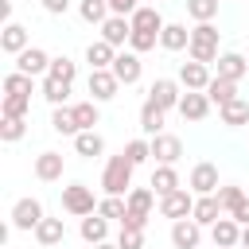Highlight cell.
Wrapping results in <instances>:
<instances>
[{"mask_svg": "<svg viewBox=\"0 0 249 249\" xmlns=\"http://www.w3.org/2000/svg\"><path fill=\"white\" fill-rule=\"evenodd\" d=\"M43 4V12H51V16H66V8H70V0H39Z\"/></svg>", "mask_w": 249, "mask_h": 249, "instance_id": "cell-48", "label": "cell"}, {"mask_svg": "<svg viewBox=\"0 0 249 249\" xmlns=\"http://www.w3.org/2000/svg\"><path fill=\"white\" fill-rule=\"evenodd\" d=\"M97 214H101V218H117V222H124L128 202H124V198H117V195H105V198L97 202Z\"/></svg>", "mask_w": 249, "mask_h": 249, "instance_id": "cell-39", "label": "cell"}, {"mask_svg": "<svg viewBox=\"0 0 249 249\" xmlns=\"http://www.w3.org/2000/svg\"><path fill=\"white\" fill-rule=\"evenodd\" d=\"M43 218H47V214H43V202L31 198V195L12 206V230H31V233H35V226H39Z\"/></svg>", "mask_w": 249, "mask_h": 249, "instance_id": "cell-7", "label": "cell"}, {"mask_svg": "<svg viewBox=\"0 0 249 249\" xmlns=\"http://www.w3.org/2000/svg\"><path fill=\"white\" fill-rule=\"evenodd\" d=\"M78 16H82L86 23H97V27H101L113 12H109V4H105V0H82V4H78Z\"/></svg>", "mask_w": 249, "mask_h": 249, "instance_id": "cell-34", "label": "cell"}, {"mask_svg": "<svg viewBox=\"0 0 249 249\" xmlns=\"http://www.w3.org/2000/svg\"><path fill=\"white\" fill-rule=\"evenodd\" d=\"M233 249H245V245H233Z\"/></svg>", "mask_w": 249, "mask_h": 249, "instance_id": "cell-51", "label": "cell"}, {"mask_svg": "<svg viewBox=\"0 0 249 249\" xmlns=\"http://www.w3.org/2000/svg\"><path fill=\"white\" fill-rule=\"evenodd\" d=\"M124 202H128V214H124V222H121V230H144L148 218H152L156 191H152V187H132V191L124 195Z\"/></svg>", "mask_w": 249, "mask_h": 249, "instance_id": "cell-3", "label": "cell"}, {"mask_svg": "<svg viewBox=\"0 0 249 249\" xmlns=\"http://www.w3.org/2000/svg\"><path fill=\"white\" fill-rule=\"evenodd\" d=\"M70 109H74V121H78V128H82V132H89V128L101 121V113H97V101H74Z\"/></svg>", "mask_w": 249, "mask_h": 249, "instance_id": "cell-33", "label": "cell"}, {"mask_svg": "<svg viewBox=\"0 0 249 249\" xmlns=\"http://www.w3.org/2000/svg\"><path fill=\"white\" fill-rule=\"evenodd\" d=\"M148 101H156V105L167 113V109H179L183 89H179V82H175V78H156V82L148 86Z\"/></svg>", "mask_w": 249, "mask_h": 249, "instance_id": "cell-10", "label": "cell"}, {"mask_svg": "<svg viewBox=\"0 0 249 249\" xmlns=\"http://www.w3.org/2000/svg\"><path fill=\"white\" fill-rule=\"evenodd\" d=\"M89 249H117V241H101V245H89Z\"/></svg>", "mask_w": 249, "mask_h": 249, "instance_id": "cell-49", "label": "cell"}, {"mask_svg": "<svg viewBox=\"0 0 249 249\" xmlns=\"http://www.w3.org/2000/svg\"><path fill=\"white\" fill-rule=\"evenodd\" d=\"M160 47H163V51H183V47H191V31H187V23H163V31H160Z\"/></svg>", "mask_w": 249, "mask_h": 249, "instance_id": "cell-28", "label": "cell"}, {"mask_svg": "<svg viewBox=\"0 0 249 249\" xmlns=\"http://www.w3.org/2000/svg\"><path fill=\"white\" fill-rule=\"evenodd\" d=\"M105 4H109L113 16H132V12L140 8V0H105Z\"/></svg>", "mask_w": 249, "mask_h": 249, "instance_id": "cell-46", "label": "cell"}, {"mask_svg": "<svg viewBox=\"0 0 249 249\" xmlns=\"http://www.w3.org/2000/svg\"><path fill=\"white\" fill-rule=\"evenodd\" d=\"M226 218H233V222H237V226L245 230V226H249V198H245V202H237V206H233V210H230Z\"/></svg>", "mask_w": 249, "mask_h": 249, "instance_id": "cell-47", "label": "cell"}, {"mask_svg": "<svg viewBox=\"0 0 249 249\" xmlns=\"http://www.w3.org/2000/svg\"><path fill=\"white\" fill-rule=\"evenodd\" d=\"M195 191H187V187H179V191H171V195H163L160 198V214L163 218H171V222H179V218H191L195 214Z\"/></svg>", "mask_w": 249, "mask_h": 249, "instance_id": "cell-5", "label": "cell"}, {"mask_svg": "<svg viewBox=\"0 0 249 249\" xmlns=\"http://www.w3.org/2000/svg\"><path fill=\"white\" fill-rule=\"evenodd\" d=\"M23 132H27V121H23V117H4V121H0V140H4V144L23 140Z\"/></svg>", "mask_w": 249, "mask_h": 249, "instance_id": "cell-38", "label": "cell"}, {"mask_svg": "<svg viewBox=\"0 0 249 249\" xmlns=\"http://www.w3.org/2000/svg\"><path fill=\"white\" fill-rule=\"evenodd\" d=\"M245 58H249V54H245Z\"/></svg>", "mask_w": 249, "mask_h": 249, "instance_id": "cell-53", "label": "cell"}, {"mask_svg": "<svg viewBox=\"0 0 249 249\" xmlns=\"http://www.w3.org/2000/svg\"><path fill=\"white\" fill-rule=\"evenodd\" d=\"M210 241H214L218 249H233V245H241V226H237L233 218H218V222L210 226Z\"/></svg>", "mask_w": 249, "mask_h": 249, "instance_id": "cell-21", "label": "cell"}, {"mask_svg": "<svg viewBox=\"0 0 249 249\" xmlns=\"http://www.w3.org/2000/svg\"><path fill=\"white\" fill-rule=\"evenodd\" d=\"M210 78H214V74H210V66H202V62H195V58L179 66V86H183V89H202V93H206Z\"/></svg>", "mask_w": 249, "mask_h": 249, "instance_id": "cell-18", "label": "cell"}, {"mask_svg": "<svg viewBox=\"0 0 249 249\" xmlns=\"http://www.w3.org/2000/svg\"><path fill=\"white\" fill-rule=\"evenodd\" d=\"M179 156H183V140H179V136H171V132L152 136V160H156V163L175 167V163H179Z\"/></svg>", "mask_w": 249, "mask_h": 249, "instance_id": "cell-12", "label": "cell"}, {"mask_svg": "<svg viewBox=\"0 0 249 249\" xmlns=\"http://www.w3.org/2000/svg\"><path fill=\"white\" fill-rule=\"evenodd\" d=\"M113 58H117V47H109L105 39H93V43L86 47V62H89V70H109Z\"/></svg>", "mask_w": 249, "mask_h": 249, "instance_id": "cell-24", "label": "cell"}, {"mask_svg": "<svg viewBox=\"0 0 249 249\" xmlns=\"http://www.w3.org/2000/svg\"><path fill=\"white\" fill-rule=\"evenodd\" d=\"M152 4H156V0H152Z\"/></svg>", "mask_w": 249, "mask_h": 249, "instance_id": "cell-52", "label": "cell"}, {"mask_svg": "<svg viewBox=\"0 0 249 249\" xmlns=\"http://www.w3.org/2000/svg\"><path fill=\"white\" fill-rule=\"evenodd\" d=\"M78 233H82V241H86V245H101V241H109V218L89 214V218H82V222H78Z\"/></svg>", "mask_w": 249, "mask_h": 249, "instance_id": "cell-23", "label": "cell"}, {"mask_svg": "<svg viewBox=\"0 0 249 249\" xmlns=\"http://www.w3.org/2000/svg\"><path fill=\"white\" fill-rule=\"evenodd\" d=\"M86 89H89V101H113L117 97V89H121V82H117V74L113 70H89V78H86Z\"/></svg>", "mask_w": 249, "mask_h": 249, "instance_id": "cell-6", "label": "cell"}, {"mask_svg": "<svg viewBox=\"0 0 249 249\" xmlns=\"http://www.w3.org/2000/svg\"><path fill=\"white\" fill-rule=\"evenodd\" d=\"M31 82H35V78H27V74L12 70V74L4 78V93H16V97H31Z\"/></svg>", "mask_w": 249, "mask_h": 249, "instance_id": "cell-41", "label": "cell"}, {"mask_svg": "<svg viewBox=\"0 0 249 249\" xmlns=\"http://www.w3.org/2000/svg\"><path fill=\"white\" fill-rule=\"evenodd\" d=\"M156 43H160V35H152V31H132V39H128V51L144 54V51H152Z\"/></svg>", "mask_w": 249, "mask_h": 249, "instance_id": "cell-44", "label": "cell"}, {"mask_svg": "<svg viewBox=\"0 0 249 249\" xmlns=\"http://www.w3.org/2000/svg\"><path fill=\"white\" fill-rule=\"evenodd\" d=\"M206 97H210V105H230V101H237V82H230V78H210V86H206Z\"/></svg>", "mask_w": 249, "mask_h": 249, "instance_id": "cell-25", "label": "cell"}, {"mask_svg": "<svg viewBox=\"0 0 249 249\" xmlns=\"http://www.w3.org/2000/svg\"><path fill=\"white\" fill-rule=\"evenodd\" d=\"M214 66H218V78L241 82V78H245V70H249V58H245V54H237V51H222Z\"/></svg>", "mask_w": 249, "mask_h": 249, "instance_id": "cell-19", "label": "cell"}, {"mask_svg": "<svg viewBox=\"0 0 249 249\" xmlns=\"http://www.w3.org/2000/svg\"><path fill=\"white\" fill-rule=\"evenodd\" d=\"M74 74H78V66H74L66 54H54V58H51V74H47V78H58V82H70V86H74Z\"/></svg>", "mask_w": 249, "mask_h": 249, "instance_id": "cell-40", "label": "cell"}, {"mask_svg": "<svg viewBox=\"0 0 249 249\" xmlns=\"http://www.w3.org/2000/svg\"><path fill=\"white\" fill-rule=\"evenodd\" d=\"M62 210L74 214V218H89V214H97L93 187H86V183H70V187H62Z\"/></svg>", "mask_w": 249, "mask_h": 249, "instance_id": "cell-4", "label": "cell"}, {"mask_svg": "<svg viewBox=\"0 0 249 249\" xmlns=\"http://www.w3.org/2000/svg\"><path fill=\"white\" fill-rule=\"evenodd\" d=\"M62 237H66V226H62V218H43V222L35 226V241H39L43 249H51V245H62Z\"/></svg>", "mask_w": 249, "mask_h": 249, "instance_id": "cell-27", "label": "cell"}, {"mask_svg": "<svg viewBox=\"0 0 249 249\" xmlns=\"http://www.w3.org/2000/svg\"><path fill=\"white\" fill-rule=\"evenodd\" d=\"M187 54H191L195 62H202V66H214V62H218V27H214V23H195V27H191V47H187Z\"/></svg>", "mask_w": 249, "mask_h": 249, "instance_id": "cell-2", "label": "cell"}, {"mask_svg": "<svg viewBox=\"0 0 249 249\" xmlns=\"http://www.w3.org/2000/svg\"><path fill=\"white\" fill-rule=\"evenodd\" d=\"M163 121H167V113H163L156 101H144V105H140V128H144V136H148V140L163 132Z\"/></svg>", "mask_w": 249, "mask_h": 249, "instance_id": "cell-26", "label": "cell"}, {"mask_svg": "<svg viewBox=\"0 0 249 249\" xmlns=\"http://www.w3.org/2000/svg\"><path fill=\"white\" fill-rule=\"evenodd\" d=\"M202 230H210L218 218H226V210H222V202H218V195H202V198H195V214H191Z\"/></svg>", "mask_w": 249, "mask_h": 249, "instance_id": "cell-20", "label": "cell"}, {"mask_svg": "<svg viewBox=\"0 0 249 249\" xmlns=\"http://www.w3.org/2000/svg\"><path fill=\"white\" fill-rule=\"evenodd\" d=\"M198 241H202V226H198L195 218L171 222V245H175V249H198Z\"/></svg>", "mask_w": 249, "mask_h": 249, "instance_id": "cell-14", "label": "cell"}, {"mask_svg": "<svg viewBox=\"0 0 249 249\" xmlns=\"http://www.w3.org/2000/svg\"><path fill=\"white\" fill-rule=\"evenodd\" d=\"M62 167H66L62 152H39L35 156V179L39 183H58L62 179Z\"/></svg>", "mask_w": 249, "mask_h": 249, "instance_id": "cell-17", "label": "cell"}, {"mask_svg": "<svg viewBox=\"0 0 249 249\" xmlns=\"http://www.w3.org/2000/svg\"><path fill=\"white\" fill-rule=\"evenodd\" d=\"M27 47H31L27 27H23V23H16V19H12V23H4V31H0V51L16 58V54H23Z\"/></svg>", "mask_w": 249, "mask_h": 249, "instance_id": "cell-13", "label": "cell"}, {"mask_svg": "<svg viewBox=\"0 0 249 249\" xmlns=\"http://www.w3.org/2000/svg\"><path fill=\"white\" fill-rule=\"evenodd\" d=\"M128 19H132V31H152V35H160V31H163V16H160V8H156V4H140Z\"/></svg>", "mask_w": 249, "mask_h": 249, "instance_id": "cell-22", "label": "cell"}, {"mask_svg": "<svg viewBox=\"0 0 249 249\" xmlns=\"http://www.w3.org/2000/svg\"><path fill=\"white\" fill-rule=\"evenodd\" d=\"M241 245H245V249H249V226H245V230H241Z\"/></svg>", "mask_w": 249, "mask_h": 249, "instance_id": "cell-50", "label": "cell"}, {"mask_svg": "<svg viewBox=\"0 0 249 249\" xmlns=\"http://www.w3.org/2000/svg\"><path fill=\"white\" fill-rule=\"evenodd\" d=\"M101 39L121 51V47L132 39V19H128V16H109V19L101 23Z\"/></svg>", "mask_w": 249, "mask_h": 249, "instance_id": "cell-15", "label": "cell"}, {"mask_svg": "<svg viewBox=\"0 0 249 249\" xmlns=\"http://www.w3.org/2000/svg\"><path fill=\"white\" fill-rule=\"evenodd\" d=\"M113 74H117V82L121 86H136L140 82V74H144V62H140V54L136 51H117V58H113V66H109Z\"/></svg>", "mask_w": 249, "mask_h": 249, "instance_id": "cell-9", "label": "cell"}, {"mask_svg": "<svg viewBox=\"0 0 249 249\" xmlns=\"http://www.w3.org/2000/svg\"><path fill=\"white\" fill-rule=\"evenodd\" d=\"M117 249H144V230H121Z\"/></svg>", "mask_w": 249, "mask_h": 249, "instance_id": "cell-45", "label": "cell"}, {"mask_svg": "<svg viewBox=\"0 0 249 249\" xmlns=\"http://www.w3.org/2000/svg\"><path fill=\"white\" fill-rule=\"evenodd\" d=\"M51 128L62 132V136H78V132H82L78 121H74V109H70V105H58V109L51 113Z\"/></svg>", "mask_w": 249, "mask_h": 249, "instance_id": "cell-32", "label": "cell"}, {"mask_svg": "<svg viewBox=\"0 0 249 249\" xmlns=\"http://www.w3.org/2000/svg\"><path fill=\"white\" fill-rule=\"evenodd\" d=\"M27 109H31V97L4 93V105H0V113H4V117H27Z\"/></svg>", "mask_w": 249, "mask_h": 249, "instance_id": "cell-42", "label": "cell"}, {"mask_svg": "<svg viewBox=\"0 0 249 249\" xmlns=\"http://www.w3.org/2000/svg\"><path fill=\"white\" fill-rule=\"evenodd\" d=\"M245 198H249V195H245L241 187H233V183H230V187H218V202H222V210H226V214H230L237 202H245Z\"/></svg>", "mask_w": 249, "mask_h": 249, "instance_id": "cell-43", "label": "cell"}, {"mask_svg": "<svg viewBox=\"0 0 249 249\" xmlns=\"http://www.w3.org/2000/svg\"><path fill=\"white\" fill-rule=\"evenodd\" d=\"M124 156H128V163H132V167L148 163V160H152V140H148V136H136V140H128V144H124Z\"/></svg>", "mask_w": 249, "mask_h": 249, "instance_id": "cell-35", "label": "cell"}, {"mask_svg": "<svg viewBox=\"0 0 249 249\" xmlns=\"http://www.w3.org/2000/svg\"><path fill=\"white\" fill-rule=\"evenodd\" d=\"M187 16H191L195 23H214L218 0H187Z\"/></svg>", "mask_w": 249, "mask_h": 249, "instance_id": "cell-36", "label": "cell"}, {"mask_svg": "<svg viewBox=\"0 0 249 249\" xmlns=\"http://www.w3.org/2000/svg\"><path fill=\"white\" fill-rule=\"evenodd\" d=\"M43 97L58 109V105H66V97H70V82H58V78H43Z\"/></svg>", "mask_w": 249, "mask_h": 249, "instance_id": "cell-37", "label": "cell"}, {"mask_svg": "<svg viewBox=\"0 0 249 249\" xmlns=\"http://www.w3.org/2000/svg\"><path fill=\"white\" fill-rule=\"evenodd\" d=\"M206 113H210V97H206L202 89H187L183 101H179V117L198 124V121H206Z\"/></svg>", "mask_w": 249, "mask_h": 249, "instance_id": "cell-16", "label": "cell"}, {"mask_svg": "<svg viewBox=\"0 0 249 249\" xmlns=\"http://www.w3.org/2000/svg\"><path fill=\"white\" fill-rule=\"evenodd\" d=\"M218 117H222V124L241 128V124H249V101H245V97H237V101L222 105V109H218Z\"/></svg>", "mask_w": 249, "mask_h": 249, "instance_id": "cell-31", "label": "cell"}, {"mask_svg": "<svg viewBox=\"0 0 249 249\" xmlns=\"http://www.w3.org/2000/svg\"><path fill=\"white\" fill-rule=\"evenodd\" d=\"M16 70L27 78H47L51 74V54L43 47H27L23 54H16Z\"/></svg>", "mask_w": 249, "mask_h": 249, "instance_id": "cell-8", "label": "cell"}, {"mask_svg": "<svg viewBox=\"0 0 249 249\" xmlns=\"http://www.w3.org/2000/svg\"><path fill=\"white\" fill-rule=\"evenodd\" d=\"M148 187L163 198V195L179 191V171H175V167H167V163H156V171H152V183H148Z\"/></svg>", "mask_w": 249, "mask_h": 249, "instance_id": "cell-29", "label": "cell"}, {"mask_svg": "<svg viewBox=\"0 0 249 249\" xmlns=\"http://www.w3.org/2000/svg\"><path fill=\"white\" fill-rule=\"evenodd\" d=\"M187 187L202 198V195H218V167L210 163V160H202V163H195L191 167V179H187Z\"/></svg>", "mask_w": 249, "mask_h": 249, "instance_id": "cell-11", "label": "cell"}, {"mask_svg": "<svg viewBox=\"0 0 249 249\" xmlns=\"http://www.w3.org/2000/svg\"><path fill=\"white\" fill-rule=\"evenodd\" d=\"M74 152H78V156H86V160H93V156H101V152H105V136H101L97 128L78 132V136H74Z\"/></svg>", "mask_w": 249, "mask_h": 249, "instance_id": "cell-30", "label": "cell"}, {"mask_svg": "<svg viewBox=\"0 0 249 249\" xmlns=\"http://www.w3.org/2000/svg\"><path fill=\"white\" fill-rule=\"evenodd\" d=\"M132 163H128V156L121 152V156H109L105 160V171H101V187H105V195H117V198H124L128 191H132Z\"/></svg>", "mask_w": 249, "mask_h": 249, "instance_id": "cell-1", "label": "cell"}]
</instances>
